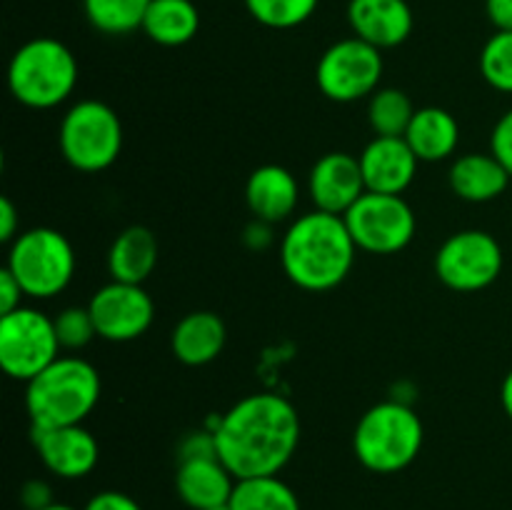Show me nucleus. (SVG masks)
<instances>
[{
    "label": "nucleus",
    "instance_id": "obj_17",
    "mask_svg": "<svg viewBox=\"0 0 512 510\" xmlns=\"http://www.w3.org/2000/svg\"><path fill=\"white\" fill-rule=\"evenodd\" d=\"M300 200V188L295 175L283 165H260L250 173L245 183V203L255 220L280 223L295 213Z\"/></svg>",
    "mask_w": 512,
    "mask_h": 510
},
{
    "label": "nucleus",
    "instance_id": "obj_24",
    "mask_svg": "<svg viewBox=\"0 0 512 510\" xmlns=\"http://www.w3.org/2000/svg\"><path fill=\"white\" fill-rule=\"evenodd\" d=\"M233 510H303L300 498L285 480L278 475H260V478H243L235 483L230 495Z\"/></svg>",
    "mask_w": 512,
    "mask_h": 510
},
{
    "label": "nucleus",
    "instance_id": "obj_28",
    "mask_svg": "<svg viewBox=\"0 0 512 510\" xmlns=\"http://www.w3.org/2000/svg\"><path fill=\"white\" fill-rule=\"evenodd\" d=\"M480 73L490 88L512 93V33L495 30L480 50Z\"/></svg>",
    "mask_w": 512,
    "mask_h": 510
},
{
    "label": "nucleus",
    "instance_id": "obj_22",
    "mask_svg": "<svg viewBox=\"0 0 512 510\" xmlns=\"http://www.w3.org/2000/svg\"><path fill=\"white\" fill-rule=\"evenodd\" d=\"M158 238L145 225H130L113 240L108 253V270L120 283L143 285L158 265Z\"/></svg>",
    "mask_w": 512,
    "mask_h": 510
},
{
    "label": "nucleus",
    "instance_id": "obj_38",
    "mask_svg": "<svg viewBox=\"0 0 512 510\" xmlns=\"http://www.w3.org/2000/svg\"><path fill=\"white\" fill-rule=\"evenodd\" d=\"M43 510H78V508H73V505H65V503H53Z\"/></svg>",
    "mask_w": 512,
    "mask_h": 510
},
{
    "label": "nucleus",
    "instance_id": "obj_1",
    "mask_svg": "<svg viewBox=\"0 0 512 510\" xmlns=\"http://www.w3.org/2000/svg\"><path fill=\"white\" fill-rule=\"evenodd\" d=\"M218 458L238 480L278 475L300 443V415L290 400L253 393L238 400L213 428Z\"/></svg>",
    "mask_w": 512,
    "mask_h": 510
},
{
    "label": "nucleus",
    "instance_id": "obj_27",
    "mask_svg": "<svg viewBox=\"0 0 512 510\" xmlns=\"http://www.w3.org/2000/svg\"><path fill=\"white\" fill-rule=\"evenodd\" d=\"M318 3L320 0H245V8L265 28L290 30L310 20Z\"/></svg>",
    "mask_w": 512,
    "mask_h": 510
},
{
    "label": "nucleus",
    "instance_id": "obj_37",
    "mask_svg": "<svg viewBox=\"0 0 512 510\" xmlns=\"http://www.w3.org/2000/svg\"><path fill=\"white\" fill-rule=\"evenodd\" d=\"M500 403H503L505 415L512 420V370L505 375L503 385H500Z\"/></svg>",
    "mask_w": 512,
    "mask_h": 510
},
{
    "label": "nucleus",
    "instance_id": "obj_5",
    "mask_svg": "<svg viewBox=\"0 0 512 510\" xmlns=\"http://www.w3.org/2000/svg\"><path fill=\"white\" fill-rule=\"evenodd\" d=\"M78 85V60L55 38H33L15 50L8 65V88L25 108L48 110L65 103Z\"/></svg>",
    "mask_w": 512,
    "mask_h": 510
},
{
    "label": "nucleus",
    "instance_id": "obj_2",
    "mask_svg": "<svg viewBox=\"0 0 512 510\" xmlns=\"http://www.w3.org/2000/svg\"><path fill=\"white\" fill-rule=\"evenodd\" d=\"M355 245L343 215L313 213L293 220L280 243V265L290 283L310 293L333 290L350 275Z\"/></svg>",
    "mask_w": 512,
    "mask_h": 510
},
{
    "label": "nucleus",
    "instance_id": "obj_3",
    "mask_svg": "<svg viewBox=\"0 0 512 510\" xmlns=\"http://www.w3.org/2000/svg\"><path fill=\"white\" fill-rule=\"evenodd\" d=\"M100 400V375L88 360L60 355L25 388L33 428L80 425Z\"/></svg>",
    "mask_w": 512,
    "mask_h": 510
},
{
    "label": "nucleus",
    "instance_id": "obj_39",
    "mask_svg": "<svg viewBox=\"0 0 512 510\" xmlns=\"http://www.w3.org/2000/svg\"><path fill=\"white\" fill-rule=\"evenodd\" d=\"M208 510H233V508H230V503H225V505H215V508H208Z\"/></svg>",
    "mask_w": 512,
    "mask_h": 510
},
{
    "label": "nucleus",
    "instance_id": "obj_34",
    "mask_svg": "<svg viewBox=\"0 0 512 510\" xmlns=\"http://www.w3.org/2000/svg\"><path fill=\"white\" fill-rule=\"evenodd\" d=\"M20 503L28 510H43L48 505H53V490L45 480H28V483L20 488Z\"/></svg>",
    "mask_w": 512,
    "mask_h": 510
},
{
    "label": "nucleus",
    "instance_id": "obj_21",
    "mask_svg": "<svg viewBox=\"0 0 512 510\" xmlns=\"http://www.w3.org/2000/svg\"><path fill=\"white\" fill-rule=\"evenodd\" d=\"M405 140L420 163H440L458 150L460 125L453 113L428 105V108L415 110Z\"/></svg>",
    "mask_w": 512,
    "mask_h": 510
},
{
    "label": "nucleus",
    "instance_id": "obj_7",
    "mask_svg": "<svg viewBox=\"0 0 512 510\" xmlns=\"http://www.w3.org/2000/svg\"><path fill=\"white\" fill-rule=\"evenodd\" d=\"M58 143L63 158L80 173H100L123 150V123L110 105L80 100L60 120Z\"/></svg>",
    "mask_w": 512,
    "mask_h": 510
},
{
    "label": "nucleus",
    "instance_id": "obj_36",
    "mask_svg": "<svg viewBox=\"0 0 512 510\" xmlns=\"http://www.w3.org/2000/svg\"><path fill=\"white\" fill-rule=\"evenodd\" d=\"M485 13L495 30L512 33V0H485Z\"/></svg>",
    "mask_w": 512,
    "mask_h": 510
},
{
    "label": "nucleus",
    "instance_id": "obj_25",
    "mask_svg": "<svg viewBox=\"0 0 512 510\" xmlns=\"http://www.w3.org/2000/svg\"><path fill=\"white\" fill-rule=\"evenodd\" d=\"M150 0H83L88 23L105 35H128L143 30Z\"/></svg>",
    "mask_w": 512,
    "mask_h": 510
},
{
    "label": "nucleus",
    "instance_id": "obj_31",
    "mask_svg": "<svg viewBox=\"0 0 512 510\" xmlns=\"http://www.w3.org/2000/svg\"><path fill=\"white\" fill-rule=\"evenodd\" d=\"M490 153L508 168L512 175V108L495 123L493 135H490Z\"/></svg>",
    "mask_w": 512,
    "mask_h": 510
},
{
    "label": "nucleus",
    "instance_id": "obj_23",
    "mask_svg": "<svg viewBox=\"0 0 512 510\" xmlns=\"http://www.w3.org/2000/svg\"><path fill=\"white\" fill-rule=\"evenodd\" d=\"M200 30V13L193 0H150L143 33L153 43L178 48L190 43Z\"/></svg>",
    "mask_w": 512,
    "mask_h": 510
},
{
    "label": "nucleus",
    "instance_id": "obj_15",
    "mask_svg": "<svg viewBox=\"0 0 512 510\" xmlns=\"http://www.w3.org/2000/svg\"><path fill=\"white\" fill-rule=\"evenodd\" d=\"M365 188L370 193L403 195L418 173V155L405 138H385L375 135L360 153Z\"/></svg>",
    "mask_w": 512,
    "mask_h": 510
},
{
    "label": "nucleus",
    "instance_id": "obj_32",
    "mask_svg": "<svg viewBox=\"0 0 512 510\" xmlns=\"http://www.w3.org/2000/svg\"><path fill=\"white\" fill-rule=\"evenodd\" d=\"M25 290L15 280V275L8 268L0 270V315H8L23 305Z\"/></svg>",
    "mask_w": 512,
    "mask_h": 510
},
{
    "label": "nucleus",
    "instance_id": "obj_14",
    "mask_svg": "<svg viewBox=\"0 0 512 510\" xmlns=\"http://www.w3.org/2000/svg\"><path fill=\"white\" fill-rule=\"evenodd\" d=\"M308 193L315 203V210L345 215L368 193L360 160L350 153L323 155L310 170Z\"/></svg>",
    "mask_w": 512,
    "mask_h": 510
},
{
    "label": "nucleus",
    "instance_id": "obj_18",
    "mask_svg": "<svg viewBox=\"0 0 512 510\" xmlns=\"http://www.w3.org/2000/svg\"><path fill=\"white\" fill-rule=\"evenodd\" d=\"M235 478L220 458H195L180 460L175 473V490L180 500L193 510H208L215 505L230 503Z\"/></svg>",
    "mask_w": 512,
    "mask_h": 510
},
{
    "label": "nucleus",
    "instance_id": "obj_4",
    "mask_svg": "<svg viewBox=\"0 0 512 510\" xmlns=\"http://www.w3.org/2000/svg\"><path fill=\"white\" fill-rule=\"evenodd\" d=\"M425 428L420 415L400 400L373 405L358 420L353 433V453L360 465L373 473H400L423 450Z\"/></svg>",
    "mask_w": 512,
    "mask_h": 510
},
{
    "label": "nucleus",
    "instance_id": "obj_12",
    "mask_svg": "<svg viewBox=\"0 0 512 510\" xmlns=\"http://www.w3.org/2000/svg\"><path fill=\"white\" fill-rule=\"evenodd\" d=\"M95 330L110 343H130L148 333L155 318L153 298L143 285L113 283L103 285L88 303Z\"/></svg>",
    "mask_w": 512,
    "mask_h": 510
},
{
    "label": "nucleus",
    "instance_id": "obj_29",
    "mask_svg": "<svg viewBox=\"0 0 512 510\" xmlns=\"http://www.w3.org/2000/svg\"><path fill=\"white\" fill-rule=\"evenodd\" d=\"M53 323H55V335H58L60 348L63 350L85 348V345L98 335L90 310L78 308V305L60 310V313L53 318Z\"/></svg>",
    "mask_w": 512,
    "mask_h": 510
},
{
    "label": "nucleus",
    "instance_id": "obj_33",
    "mask_svg": "<svg viewBox=\"0 0 512 510\" xmlns=\"http://www.w3.org/2000/svg\"><path fill=\"white\" fill-rule=\"evenodd\" d=\"M83 510H143L140 503L120 490H103L85 503Z\"/></svg>",
    "mask_w": 512,
    "mask_h": 510
},
{
    "label": "nucleus",
    "instance_id": "obj_30",
    "mask_svg": "<svg viewBox=\"0 0 512 510\" xmlns=\"http://www.w3.org/2000/svg\"><path fill=\"white\" fill-rule=\"evenodd\" d=\"M195 458H218V445H215L213 430H195L188 433L178 445V460Z\"/></svg>",
    "mask_w": 512,
    "mask_h": 510
},
{
    "label": "nucleus",
    "instance_id": "obj_13",
    "mask_svg": "<svg viewBox=\"0 0 512 510\" xmlns=\"http://www.w3.org/2000/svg\"><path fill=\"white\" fill-rule=\"evenodd\" d=\"M33 445L40 460L53 475L65 480H78L93 473L100 458V445L90 430L80 425L60 428H30Z\"/></svg>",
    "mask_w": 512,
    "mask_h": 510
},
{
    "label": "nucleus",
    "instance_id": "obj_9",
    "mask_svg": "<svg viewBox=\"0 0 512 510\" xmlns=\"http://www.w3.org/2000/svg\"><path fill=\"white\" fill-rule=\"evenodd\" d=\"M383 68V50L353 35L320 55L315 80L320 93L333 103H355L380 88Z\"/></svg>",
    "mask_w": 512,
    "mask_h": 510
},
{
    "label": "nucleus",
    "instance_id": "obj_6",
    "mask_svg": "<svg viewBox=\"0 0 512 510\" xmlns=\"http://www.w3.org/2000/svg\"><path fill=\"white\" fill-rule=\"evenodd\" d=\"M5 268L28 298L48 300L63 293L73 280L75 250L60 230L30 228L10 243Z\"/></svg>",
    "mask_w": 512,
    "mask_h": 510
},
{
    "label": "nucleus",
    "instance_id": "obj_26",
    "mask_svg": "<svg viewBox=\"0 0 512 510\" xmlns=\"http://www.w3.org/2000/svg\"><path fill=\"white\" fill-rule=\"evenodd\" d=\"M415 108L408 95L398 88H378L370 95L368 120L375 135L385 138H405L408 125L413 120Z\"/></svg>",
    "mask_w": 512,
    "mask_h": 510
},
{
    "label": "nucleus",
    "instance_id": "obj_8",
    "mask_svg": "<svg viewBox=\"0 0 512 510\" xmlns=\"http://www.w3.org/2000/svg\"><path fill=\"white\" fill-rule=\"evenodd\" d=\"M60 340L53 318L43 310L20 305L0 315V365L13 380H30L60 358Z\"/></svg>",
    "mask_w": 512,
    "mask_h": 510
},
{
    "label": "nucleus",
    "instance_id": "obj_10",
    "mask_svg": "<svg viewBox=\"0 0 512 510\" xmlns=\"http://www.w3.org/2000/svg\"><path fill=\"white\" fill-rule=\"evenodd\" d=\"M343 218L358 250L373 255L400 253L408 248L418 230L413 208L405 203L403 195L368 190Z\"/></svg>",
    "mask_w": 512,
    "mask_h": 510
},
{
    "label": "nucleus",
    "instance_id": "obj_16",
    "mask_svg": "<svg viewBox=\"0 0 512 510\" xmlns=\"http://www.w3.org/2000/svg\"><path fill=\"white\" fill-rule=\"evenodd\" d=\"M348 23L355 38L378 50L398 48L413 33V10L408 0H350Z\"/></svg>",
    "mask_w": 512,
    "mask_h": 510
},
{
    "label": "nucleus",
    "instance_id": "obj_20",
    "mask_svg": "<svg viewBox=\"0 0 512 510\" xmlns=\"http://www.w3.org/2000/svg\"><path fill=\"white\" fill-rule=\"evenodd\" d=\"M512 175L493 153H465L450 168V188L470 203H490L508 190Z\"/></svg>",
    "mask_w": 512,
    "mask_h": 510
},
{
    "label": "nucleus",
    "instance_id": "obj_19",
    "mask_svg": "<svg viewBox=\"0 0 512 510\" xmlns=\"http://www.w3.org/2000/svg\"><path fill=\"white\" fill-rule=\"evenodd\" d=\"M228 328L223 318L213 310H193L185 318L178 320L170 335V348L173 355L185 365H208L223 353Z\"/></svg>",
    "mask_w": 512,
    "mask_h": 510
},
{
    "label": "nucleus",
    "instance_id": "obj_11",
    "mask_svg": "<svg viewBox=\"0 0 512 510\" xmlns=\"http://www.w3.org/2000/svg\"><path fill=\"white\" fill-rule=\"evenodd\" d=\"M505 255L498 238L485 230L453 233L435 253V275L458 293L490 288L503 273Z\"/></svg>",
    "mask_w": 512,
    "mask_h": 510
},
{
    "label": "nucleus",
    "instance_id": "obj_35",
    "mask_svg": "<svg viewBox=\"0 0 512 510\" xmlns=\"http://www.w3.org/2000/svg\"><path fill=\"white\" fill-rule=\"evenodd\" d=\"M18 228V210L10 203V198H0V240H3V243H13L20 235Z\"/></svg>",
    "mask_w": 512,
    "mask_h": 510
}]
</instances>
